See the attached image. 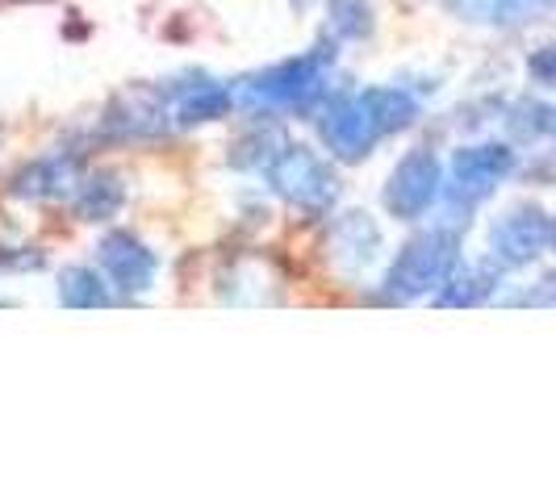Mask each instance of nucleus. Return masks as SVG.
Here are the masks:
<instances>
[{"label": "nucleus", "instance_id": "nucleus-1", "mask_svg": "<svg viewBox=\"0 0 556 501\" xmlns=\"http://www.w3.org/2000/svg\"><path fill=\"white\" fill-rule=\"evenodd\" d=\"M334 51L327 47H314L306 55L285 59L277 67L260 72L239 80L235 92V105H243L248 113H277V110H314L327 101V80H331Z\"/></svg>", "mask_w": 556, "mask_h": 501}, {"label": "nucleus", "instance_id": "nucleus-2", "mask_svg": "<svg viewBox=\"0 0 556 501\" xmlns=\"http://www.w3.org/2000/svg\"><path fill=\"white\" fill-rule=\"evenodd\" d=\"M460 268V239L456 230H422L406 247L397 251V259L386 272V301H418L427 293H440L444 280Z\"/></svg>", "mask_w": 556, "mask_h": 501}, {"label": "nucleus", "instance_id": "nucleus-3", "mask_svg": "<svg viewBox=\"0 0 556 501\" xmlns=\"http://www.w3.org/2000/svg\"><path fill=\"white\" fill-rule=\"evenodd\" d=\"M264 176H268V184H273V193L280 201H289L293 209H302L309 218L331 214V205L339 201L334 167L318 151L302 146V142H285L277 151V159L264 167Z\"/></svg>", "mask_w": 556, "mask_h": 501}, {"label": "nucleus", "instance_id": "nucleus-4", "mask_svg": "<svg viewBox=\"0 0 556 501\" xmlns=\"http://www.w3.org/2000/svg\"><path fill=\"white\" fill-rule=\"evenodd\" d=\"M444 196V164L435 159L431 146H415L406 151L397 167L390 171L386 184V209L397 222H418L431 214V205Z\"/></svg>", "mask_w": 556, "mask_h": 501}, {"label": "nucleus", "instance_id": "nucleus-5", "mask_svg": "<svg viewBox=\"0 0 556 501\" xmlns=\"http://www.w3.org/2000/svg\"><path fill=\"white\" fill-rule=\"evenodd\" d=\"M515 171V151L502 142H481V146H460L447 167L444 193L452 205H477L498 189Z\"/></svg>", "mask_w": 556, "mask_h": 501}, {"label": "nucleus", "instance_id": "nucleus-6", "mask_svg": "<svg viewBox=\"0 0 556 501\" xmlns=\"http://www.w3.org/2000/svg\"><path fill=\"white\" fill-rule=\"evenodd\" d=\"M318 134L327 142V151H331L334 159H343V164H361L364 155H372V146L381 142V130L372 126V117L361 105V97L323 101V110H318Z\"/></svg>", "mask_w": 556, "mask_h": 501}, {"label": "nucleus", "instance_id": "nucleus-7", "mask_svg": "<svg viewBox=\"0 0 556 501\" xmlns=\"http://www.w3.org/2000/svg\"><path fill=\"white\" fill-rule=\"evenodd\" d=\"M97 264H101V272H105V280H110V288L126 293V297L147 293V288L155 284V277H160V259H155V251L147 247L142 239H135V234H126V230H113V234L101 239Z\"/></svg>", "mask_w": 556, "mask_h": 501}, {"label": "nucleus", "instance_id": "nucleus-8", "mask_svg": "<svg viewBox=\"0 0 556 501\" xmlns=\"http://www.w3.org/2000/svg\"><path fill=\"white\" fill-rule=\"evenodd\" d=\"M548 239H553L548 218L540 209L523 205V209H510L506 218L494 222L490 251H494V259H498L502 268H523V264H531L540 251L548 247Z\"/></svg>", "mask_w": 556, "mask_h": 501}, {"label": "nucleus", "instance_id": "nucleus-9", "mask_svg": "<svg viewBox=\"0 0 556 501\" xmlns=\"http://www.w3.org/2000/svg\"><path fill=\"white\" fill-rule=\"evenodd\" d=\"M167 101L176 126H205L235 110V92L210 76H193L189 84H167Z\"/></svg>", "mask_w": 556, "mask_h": 501}, {"label": "nucleus", "instance_id": "nucleus-10", "mask_svg": "<svg viewBox=\"0 0 556 501\" xmlns=\"http://www.w3.org/2000/svg\"><path fill=\"white\" fill-rule=\"evenodd\" d=\"M80 184V159L76 155H42L26 164L13 176V193L29 196V201H51V196L76 193Z\"/></svg>", "mask_w": 556, "mask_h": 501}, {"label": "nucleus", "instance_id": "nucleus-11", "mask_svg": "<svg viewBox=\"0 0 556 501\" xmlns=\"http://www.w3.org/2000/svg\"><path fill=\"white\" fill-rule=\"evenodd\" d=\"M331 251L339 264L364 268L381 251V226L372 222L364 209H348V214H339L331 222Z\"/></svg>", "mask_w": 556, "mask_h": 501}, {"label": "nucleus", "instance_id": "nucleus-12", "mask_svg": "<svg viewBox=\"0 0 556 501\" xmlns=\"http://www.w3.org/2000/svg\"><path fill=\"white\" fill-rule=\"evenodd\" d=\"M356 97H361V105L372 117V126L381 130V139L397 134V130H410L418 121V101L397 84H377V88H364Z\"/></svg>", "mask_w": 556, "mask_h": 501}, {"label": "nucleus", "instance_id": "nucleus-13", "mask_svg": "<svg viewBox=\"0 0 556 501\" xmlns=\"http://www.w3.org/2000/svg\"><path fill=\"white\" fill-rule=\"evenodd\" d=\"M122 205H126V184L113 171L80 176V184L72 193V209L80 222H110V218H117Z\"/></svg>", "mask_w": 556, "mask_h": 501}, {"label": "nucleus", "instance_id": "nucleus-14", "mask_svg": "<svg viewBox=\"0 0 556 501\" xmlns=\"http://www.w3.org/2000/svg\"><path fill=\"white\" fill-rule=\"evenodd\" d=\"M59 301L72 309H97L110 306V284H105V272L97 268H84V264H72L59 272Z\"/></svg>", "mask_w": 556, "mask_h": 501}, {"label": "nucleus", "instance_id": "nucleus-15", "mask_svg": "<svg viewBox=\"0 0 556 501\" xmlns=\"http://www.w3.org/2000/svg\"><path fill=\"white\" fill-rule=\"evenodd\" d=\"M285 146V134H280L277 126H255L248 130L243 139L230 146V164L239 167V171H264V167L277 159V151Z\"/></svg>", "mask_w": 556, "mask_h": 501}, {"label": "nucleus", "instance_id": "nucleus-16", "mask_svg": "<svg viewBox=\"0 0 556 501\" xmlns=\"http://www.w3.org/2000/svg\"><path fill=\"white\" fill-rule=\"evenodd\" d=\"M327 29L343 42H361L372 34V4L368 0H327Z\"/></svg>", "mask_w": 556, "mask_h": 501}, {"label": "nucleus", "instance_id": "nucleus-17", "mask_svg": "<svg viewBox=\"0 0 556 501\" xmlns=\"http://www.w3.org/2000/svg\"><path fill=\"white\" fill-rule=\"evenodd\" d=\"M490 288H494V277H490V272H481V268H456V272L444 280V288L435 293V301H440V306H477V301L490 297Z\"/></svg>", "mask_w": 556, "mask_h": 501}, {"label": "nucleus", "instance_id": "nucleus-18", "mask_svg": "<svg viewBox=\"0 0 556 501\" xmlns=\"http://www.w3.org/2000/svg\"><path fill=\"white\" fill-rule=\"evenodd\" d=\"M553 9H556V0H481V17L502 22V26H519V22L553 13Z\"/></svg>", "mask_w": 556, "mask_h": 501}, {"label": "nucleus", "instance_id": "nucleus-19", "mask_svg": "<svg viewBox=\"0 0 556 501\" xmlns=\"http://www.w3.org/2000/svg\"><path fill=\"white\" fill-rule=\"evenodd\" d=\"M528 72H531V80L535 84L556 88V47H540V51L528 59Z\"/></svg>", "mask_w": 556, "mask_h": 501}, {"label": "nucleus", "instance_id": "nucleus-20", "mask_svg": "<svg viewBox=\"0 0 556 501\" xmlns=\"http://www.w3.org/2000/svg\"><path fill=\"white\" fill-rule=\"evenodd\" d=\"M553 239H556V230H553Z\"/></svg>", "mask_w": 556, "mask_h": 501}]
</instances>
